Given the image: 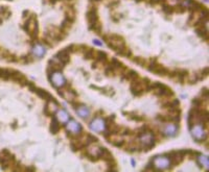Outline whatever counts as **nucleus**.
<instances>
[{
    "label": "nucleus",
    "instance_id": "obj_25",
    "mask_svg": "<svg viewBox=\"0 0 209 172\" xmlns=\"http://www.w3.org/2000/svg\"><path fill=\"white\" fill-rule=\"evenodd\" d=\"M34 92H36L37 95H38L39 97L42 98V99H46V100L52 99V96H51L48 92H46L45 90H43V89H40V88H36Z\"/></svg>",
    "mask_w": 209,
    "mask_h": 172
},
{
    "label": "nucleus",
    "instance_id": "obj_43",
    "mask_svg": "<svg viewBox=\"0 0 209 172\" xmlns=\"http://www.w3.org/2000/svg\"><path fill=\"white\" fill-rule=\"evenodd\" d=\"M132 164H133V166H135V161L134 160H132Z\"/></svg>",
    "mask_w": 209,
    "mask_h": 172
},
{
    "label": "nucleus",
    "instance_id": "obj_2",
    "mask_svg": "<svg viewBox=\"0 0 209 172\" xmlns=\"http://www.w3.org/2000/svg\"><path fill=\"white\" fill-rule=\"evenodd\" d=\"M150 90H153L155 95L157 96H163V97H171V96L174 95L173 91L169 89V87H166L165 85H162L160 83H155L150 85Z\"/></svg>",
    "mask_w": 209,
    "mask_h": 172
},
{
    "label": "nucleus",
    "instance_id": "obj_19",
    "mask_svg": "<svg viewBox=\"0 0 209 172\" xmlns=\"http://www.w3.org/2000/svg\"><path fill=\"white\" fill-rule=\"evenodd\" d=\"M31 52H33V54L35 55V57L42 59V57H44L45 53H46V49H45V47L43 46V45H41V44H36V45H34Z\"/></svg>",
    "mask_w": 209,
    "mask_h": 172
},
{
    "label": "nucleus",
    "instance_id": "obj_3",
    "mask_svg": "<svg viewBox=\"0 0 209 172\" xmlns=\"http://www.w3.org/2000/svg\"><path fill=\"white\" fill-rule=\"evenodd\" d=\"M153 166L156 170H167L172 167L171 160L166 156H158L153 159Z\"/></svg>",
    "mask_w": 209,
    "mask_h": 172
},
{
    "label": "nucleus",
    "instance_id": "obj_12",
    "mask_svg": "<svg viewBox=\"0 0 209 172\" xmlns=\"http://www.w3.org/2000/svg\"><path fill=\"white\" fill-rule=\"evenodd\" d=\"M131 91H132V93L134 94V95H136V96L142 95V94H143V92L145 91V90H144L143 85H142L141 79H140L139 77L131 81Z\"/></svg>",
    "mask_w": 209,
    "mask_h": 172
},
{
    "label": "nucleus",
    "instance_id": "obj_34",
    "mask_svg": "<svg viewBox=\"0 0 209 172\" xmlns=\"http://www.w3.org/2000/svg\"><path fill=\"white\" fill-rule=\"evenodd\" d=\"M134 62H135V63L138 64V65L142 66V67H148V62L146 61V60L144 59V57H135V59H134Z\"/></svg>",
    "mask_w": 209,
    "mask_h": 172
},
{
    "label": "nucleus",
    "instance_id": "obj_1",
    "mask_svg": "<svg viewBox=\"0 0 209 172\" xmlns=\"http://www.w3.org/2000/svg\"><path fill=\"white\" fill-rule=\"evenodd\" d=\"M189 130H190L191 136L193 137L196 142H203V141H205V139L207 138V134H206V132H205L203 123L193 124Z\"/></svg>",
    "mask_w": 209,
    "mask_h": 172
},
{
    "label": "nucleus",
    "instance_id": "obj_33",
    "mask_svg": "<svg viewBox=\"0 0 209 172\" xmlns=\"http://www.w3.org/2000/svg\"><path fill=\"white\" fill-rule=\"evenodd\" d=\"M75 18V14H74V10L72 7H68L67 10H66V19L72 22Z\"/></svg>",
    "mask_w": 209,
    "mask_h": 172
},
{
    "label": "nucleus",
    "instance_id": "obj_8",
    "mask_svg": "<svg viewBox=\"0 0 209 172\" xmlns=\"http://www.w3.org/2000/svg\"><path fill=\"white\" fill-rule=\"evenodd\" d=\"M66 130H67L68 134H71V136L77 137L82 134L83 132V127L77 121L73 119H69L66 123Z\"/></svg>",
    "mask_w": 209,
    "mask_h": 172
},
{
    "label": "nucleus",
    "instance_id": "obj_23",
    "mask_svg": "<svg viewBox=\"0 0 209 172\" xmlns=\"http://www.w3.org/2000/svg\"><path fill=\"white\" fill-rule=\"evenodd\" d=\"M121 73H122V78L128 79V80H131V81L139 77L138 73L134 70H126V69H124Z\"/></svg>",
    "mask_w": 209,
    "mask_h": 172
},
{
    "label": "nucleus",
    "instance_id": "obj_32",
    "mask_svg": "<svg viewBox=\"0 0 209 172\" xmlns=\"http://www.w3.org/2000/svg\"><path fill=\"white\" fill-rule=\"evenodd\" d=\"M110 143L113 144L114 146H117V147H121L124 144V140L122 138H114L113 140H109Z\"/></svg>",
    "mask_w": 209,
    "mask_h": 172
},
{
    "label": "nucleus",
    "instance_id": "obj_27",
    "mask_svg": "<svg viewBox=\"0 0 209 172\" xmlns=\"http://www.w3.org/2000/svg\"><path fill=\"white\" fill-rule=\"evenodd\" d=\"M100 151H102V147H98V146H91V147L88 148V154H90L91 156H94L97 160L100 159Z\"/></svg>",
    "mask_w": 209,
    "mask_h": 172
},
{
    "label": "nucleus",
    "instance_id": "obj_24",
    "mask_svg": "<svg viewBox=\"0 0 209 172\" xmlns=\"http://www.w3.org/2000/svg\"><path fill=\"white\" fill-rule=\"evenodd\" d=\"M60 128H61V126H60V122L58 121L57 118L53 117L52 119H51L49 130H50L51 134H58V133L60 132Z\"/></svg>",
    "mask_w": 209,
    "mask_h": 172
},
{
    "label": "nucleus",
    "instance_id": "obj_26",
    "mask_svg": "<svg viewBox=\"0 0 209 172\" xmlns=\"http://www.w3.org/2000/svg\"><path fill=\"white\" fill-rule=\"evenodd\" d=\"M198 158H197V162L199 163L200 167H203V168L206 169L208 168V165H209V160H208V156H204V154H198Z\"/></svg>",
    "mask_w": 209,
    "mask_h": 172
},
{
    "label": "nucleus",
    "instance_id": "obj_21",
    "mask_svg": "<svg viewBox=\"0 0 209 172\" xmlns=\"http://www.w3.org/2000/svg\"><path fill=\"white\" fill-rule=\"evenodd\" d=\"M75 111H76L77 115L83 119H86L90 116V109H88L86 105H77L75 107Z\"/></svg>",
    "mask_w": 209,
    "mask_h": 172
},
{
    "label": "nucleus",
    "instance_id": "obj_31",
    "mask_svg": "<svg viewBox=\"0 0 209 172\" xmlns=\"http://www.w3.org/2000/svg\"><path fill=\"white\" fill-rule=\"evenodd\" d=\"M95 57L96 61L100 62V63H106L107 62V53L104 51H96L95 52Z\"/></svg>",
    "mask_w": 209,
    "mask_h": 172
},
{
    "label": "nucleus",
    "instance_id": "obj_18",
    "mask_svg": "<svg viewBox=\"0 0 209 172\" xmlns=\"http://www.w3.org/2000/svg\"><path fill=\"white\" fill-rule=\"evenodd\" d=\"M55 118H57L60 123L66 124L68 120L70 119V116L65 109H59V111H57V116H55Z\"/></svg>",
    "mask_w": 209,
    "mask_h": 172
},
{
    "label": "nucleus",
    "instance_id": "obj_10",
    "mask_svg": "<svg viewBox=\"0 0 209 172\" xmlns=\"http://www.w3.org/2000/svg\"><path fill=\"white\" fill-rule=\"evenodd\" d=\"M179 132V125L176 122H169L164 124L162 128V134L166 137H175Z\"/></svg>",
    "mask_w": 209,
    "mask_h": 172
},
{
    "label": "nucleus",
    "instance_id": "obj_17",
    "mask_svg": "<svg viewBox=\"0 0 209 172\" xmlns=\"http://www.w3.org/2000/svg\"><path fill=\"white\" fill-rule=\"evenodd\" d=\"M87 20H88V24H89V28L91 29L92 26L98 21V16H97V10H96V8H90L89 12L87 13Z\"/></svg>",
    "mask_w": 209,
    "mask_h": 172
},
{
    "label": "nucleus",
    "instance_id": "obj_38",
    "mask_svg": "<svg viewBox=\"0 0 209 172\" xmlns=\"http://www.w3.org/2000/svg\"><path fill=\"white\" fill-rule=\"evenodd\" d=\"M114 120H115V115H111L110 117H107L105 119L106 126H108V125H110V124L114 123Z\"/></svg>",
    "mask_w": 209,
    "mask_h": 172
},
{
    "label": "nucleus",
    "instance_id": "obj_44",
    "mask_svg": "<svg viewBox=\"0 0 209 172\" xmlns=\"http://www.w3.org/2000/svg\"><path fill=\"white\" fill-rule=\"evenodd\" d=\"M91 1H100V0H91Z\"/></svg>",
    "mask_w": 209,
    "mask_h": 172
},
{
    "label": "nucleus",
    "instance_id": "obj_14",
    "mask_svg": "<svg viewBox=\"0 0 209 172\" xmlns=\"http://www.w3.org/2000/svg\"><path fill=\"white\" fill-rule=\"evenodd\" d=\"M46 36H50L51 39L53 40H57V41H61L64 39L65 34H63V31L61 29H59L58 27L55 26H49L47 28V31H46Z\"/></svg>",
    "mask_w": 209,
    "mask_h": 172
},
{
    "label": "nucleus",
    "instance_id": "obj_39",
    "mask_svg": "<svg viewBox=\"0 0 209 172\" xmlns=\"http://www.w3.org/2000/svg\"><path fill=\"white\" fill-rule=\"evenodd\" d=\"M163 10H164L166 14H172V13H173V8H172V6L169 5V4H164V5H163Z\"/></svg>",
    "mask_w": 209,
    "mask_h": 172
},
{
    "label": "nucleus",
    "instance_id": "obj_7",
    "mask_svg": "<svg viewBox=\"0 0 209 172\" xmlns=\"http://www.w3.org/2000/svg\"><path fill=\"white\" fill-rule=\"evenodd\" d=\"M24 29L29 34V36H31V39H37L38 36V33H39V26H38V22H37L35 17H31L28 20L25 22L24 24Z\"/></svg>",
    "mask_w": 209,
    "mask_h": 172
},
{
    "label": "nucleus",
    "instance_id": "obj_5",
    "mask_svg": "<svg viewBox=\"0 0 209 172\" xmlns=\"http://www.w3.org/2000/svg\"><path fill=\"white\" fill-rule=\"evenodd\" d=\"M139 142L144 150H151L155 146V137L152 132H144L139 135Z\"/></svg>",
    "mask_w": 209,
    "mask_h": 172
},
{
    "label": "nucleus",
    "instance_id": "obj_36",
    "mask_svg": "<svg viewBox=\"0 0 209 172\" xmlns=\"http://www.w3.org/2000/svg\"><path fill=\"white\" fill-rule=\"evenodd\" d=\"M93 31H95V33L97 34H100V31H102V23L100 22V21H97V22L95 23V24L92 26V28Z\"/></svg>",
    "mask_w": 209,
    "mask_h": 172
},
{
    "label": "nucleus",
    "instance_id": "obj_22",
    "mask_svg": "<svg viewBox=\"0 0 209 172\" xmlns=\"http://www.w3.org/2000/svg\"><path fill=\"white\" fill-rule=\"evenodd\" d=\"M188 76V71L183 70V69H179V70H175V76L174 78H176L179 83H184L186 77Z\"/></svg>",
    "mask_w": 209,
    "mask_h": 172
},
{
    "label": "nucleus",
    "instance_id": "obj_30",
    "mask_svg": "<svg viewBox=\"0 0 209 172\" xmlns=\"http://www.w3.org/2000/svg\"><path fill=\"white\" fill-rule=\"evenodd\" d=\"M83 53H84V57H85L86 60H92L95 57V51H94L92 48H90V47H87Z\"/></svg>",
    "mask_w": 209,
    "mask_h": 172
},
{
    "label": "nucleus",
    "instance_id": "obj_6",
    "mask_svg": "<svg viewBox=\"0 0 209 172\" xmlns=\"http://www.w3.org/2000/svg\"><path fill=\"white\" fill-rule=\"evenodd\" d=\"M49 77V80L51 81V85L53 86L57 89H61V88H64L67 83L65 77L63 76V74L61 73V71H55Z\"/></svg>",
    "mask_w": 209,
    "mask_h": 172
},
{
    "label": "nucleus",
    "instance_id": "obj_41",
    "mask_svg": "<svg viewBox=\"0 0 209 172\" xmlns=\"http://www.w3.org/2000/svg\"><path fill=\"white\" fill-rule=\"evenodd\" d=\"M93 43H94L95 45H97V46H102V45H103V43L100 42L98 40H96V39H95V40H93Z\"/></svg>",
    "mask_w": 209,
    "mask_h": 172
},
{
    "label": "nucleus",
    "instance_id": "obj_37",
    "mask_svg": "<svg viewBox=\"0 0 209 172\" xmlns=\"http://www.w3.org/2000/svg\"><path fill=\"white\" fill-rule=\"evenodd\" d=\"M71 23H72L71 21L65 19V20H64V22L62 23V28H63V31H67V29L71 26Z\"/></svg>",
    "mask_w": 209,
    "mask_h": 172
},
{
    "label": "nucleus",
    "instance_id": "obj_40",
    "mask_svg": "<svg viewBox=\"0 0 209 172\" xmlns=\"http://www.w3.org/2000/svg\"><path fill=\"white\" fill-rule=\"evenodd\" d=\"M205 94L208 96V89H207V88H204V89H202V95H203L204 98H206L205 97ZM206 99H207V98H206Z\"/></svg>",
    "mask_w": 209,
    "mask_h": 172
},
{
    "label": "nucleus",
    "instance_id": "obj_35",
    "mask_svg": "<svg viewBox=\"0 0 209 172\" xmlns=\"http://www.w3.org/2000/svg\"><path fill=\"white\" fill-rule=\"evenodd\" d=\"M115 72H116L115 69L112 67L111 65H108L107 67H106L105 73H106V75H108V76H113V75L115 74Z\"/></svg>",
    "mask_w": 209,
    "mask_h": 172
},
{
    "label": "nucleus",
    "instance_id": "obj_45",
    "mask_svg": "<svg viewBox=\"0 0 209 172\" xmlns=\"http://www.w3.org/2000/svg\"><path fill=\"white\" fill-rule=\"evenodd\" d=\"M155 1H159V0H155Z\"/></svg>",
    "mask_w": 209,
    "mask_h": 172
},
{
    "label": "nucleus",
    "instance_id": "obj_29",
    "mask_svg": "<svg viewBox=\"0 0 209 172\" xmlns=\"http://www.w3.org/2000/svg\"><path fill=\"white\" fill-rule=\"evenodd\" d=\"M116 52H117L118 54H121L126 57H130L131 55H132V51H131V49L128 48V47H126V46H122L121 48L118 49Z\"/></svg>",
    "mask_w": 209,
    "mask_h": 172
},
{
    "label": "nucleus",
    "instance_id": "obj_42",
    "mask_svg": "<svg viewBox=\"0 0 209 172\" xmlns=\"http://www.w3.org/2000/svg\"><path fill=\"white\" fill-rule=\"evenodd\" d=\"M166 1L169 2V3H171V2H172V0H166ZM178 1H179V0H175V1L173 2V4H172V6H174V4H176V3H177V2H178Z\"/></svg>",
    "mask_w": 209,
    "mask_h": 172
},
{
    "label": "nucleus",
    "instance_id": "obj_9",
    "mask_svg": "<svg viewBox=\"0 0 209 172\" xmlns=\"http://www.w3.org/2000/svg\"><path fill=\"white\" fill-rule=\"evenodd\" d=\"M148 68L150 69V71H152V72L156 73V74H158V75H161V76L167 75V73H169V70H167L166 68L163 67L161 64L157 63L156 59H153L152 61H151V63L148 65Z\"/></svg>",
    "mask_w": 209,
    "mask_h": 172
},
{
    "label": "nucleus",
    "instance_id": "obj_13",
    "mask_svg": "<svg viewBox=\"0 0 209 172\" xmlns=\"http://www.w3.org/2000/svg\"><path fill=\"white\" fill-rule=\"evenodd\" d=\"M90 128H91L93 132L103 134L104 130H106L105 119H102V118H95V119L90 123Z\"/></svg>",
    "mask_w": 209,
    "mask_h": 172
},
{
    "label": "nucleus",
    "instance_id": "obj_4",
    "mask_svg": "<svg viewBox=\"0 0 209 172\" xmlns=\"http://www.w3.org/2000/svg\"><path fill=\"white\" fill-rule=\"evenodd\" d=\"M105 39H106L107 44L110 46V48L115 51H117L119 48L124 46V40L121 36H118V34H110V36H106Z\"/></svg>",
    "mask_w": 209,
    "mask_h": 172
},
{
    "label": "nucleus",
    "instance_id": "obj_16",
    "mask_svg": "<svg viewBox=\"0 0 209 172\" xmlns=\"http://www.w3.org/2000/svg\"><path fill=\"white\" fill-rule=\"evenodd\" d=\"M10 78L14 79V80L18 81L21 86L27 85V79L25 78V76L21 72L17 70H10Z\"/></svg>",
    "mask_w": 209,
    "mask_h": 172
},
{
    "label": "nucleus",
    "instance_id": "obj_15",
    "mask_svg": "<svg viewBox=\"0 0 209 172\" xmlns=\"http://www.w3.org/2000/svg\"><path fill=\"white\" fill-rule=\"evenodd\" d=\"M59 109V103L55 99H49L47 100V105H45V114L47 116H51L55 113Z\"/></svg>",
    "mask_w": 209,
    "mask_h": 172
},
{
    "label": "nucleus",
    "instance_id": "obj_28",
    "mask_svg": "<svg viewBox=\"0 0 209 172\" xmlns=\"http://www.w3.org/2000/svg\"><path fill=\"white\" fill-rule=\"evenodd\" d=\"M100 159L104 160L105 162H109V161L113 160V156H112V153L108 149L102 148V151H100Z\"/></svg>",
    "mask_w": 209,
    "mask_h": 172
},
{
    "label": "nucleus",
    "instance_id": "obj_11",
    "mask_svg": "<svg viewBox=\"0 0 209 172\" xmlns=\"http://www.w3.org/2000/svg\"><path fill=\"white\" fill-rule=\"evenodd\" d=\"M186 151L187 150H181V151H173L169 152V160H171V165L173 166H178L180 163H182L184 156H186Z\"/></svg>",
    "mask_w": 209,
    "mask_h": 172
},
{
    "label": "nucleus",
    "instance_id": "obj_20",
    "mask_svg": "<svg viewBox=\"0 0 209 172\" xmlns=\"http://www.w3.org/2000/svg\"><path fill=\"white\" fill-rule=\"evenodd\" d=\"M55 59H57L60 63L63 64V65H64V64L69 63V61H70L69 52H67V51L63 49V50H61L60 52H58V54L55 55Z\"/></svg>",
    "mask_w": 209,
    "mask_h": 172
}]
</instances>
